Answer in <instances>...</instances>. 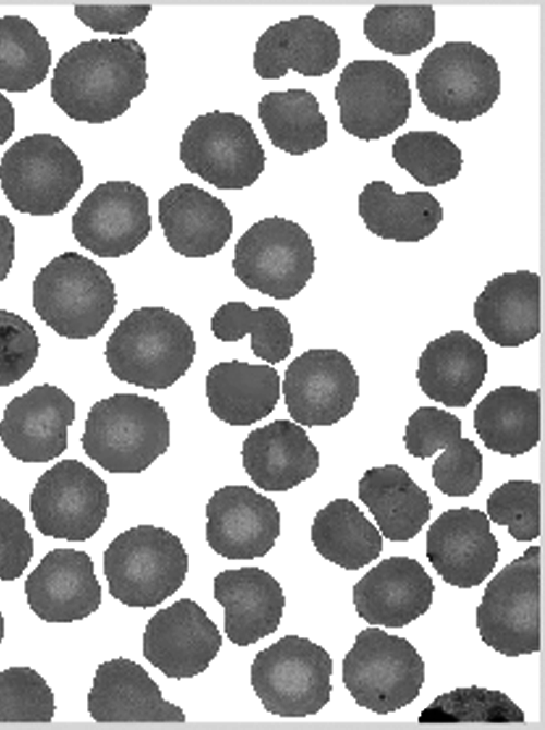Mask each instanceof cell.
<instances>
[{
	"label": "cell",
	"mask_w": 545,
	"mask_h": 730,
	"mask_svg": "<svg viewBox=\"0 0 545 730\" xmlns=\"http://www.w3.org/2000/svg\"><path fill=\"white\" fill-rule=\"evenodd\" d=\"M425 679V665L404 637L366 628L342 661V681L355 703L387 715L413 702Z\"/></svg>",
	"instance_id": "obj_9"
},
{
	"label": "cell",
	"mask_w": 545,
	"mask_h": 730,
	"mask_svg": "<svg viewBox=\"0 0 545 730\" xmlns=\"http://www.w3.org/2000/svg\"><path fill=\"white\" fill-rule=\"evenodd\" d=\"M487 515L469 507L443 512L426 533V556L441 579L459 588L481 584L498 561Z\"/></svg>",
	"instance_id": "obj_20"
},
{
	"label": "cell",
	"mask_w": 545,
	"mask_h": 730,
	"mask_svg": "<svg viewBox=\"0 0 545 730\" xmlns=\"http://www.w3.org/2000/svg\"><path fill=\"white\" fill-rule=\"evenodd\" d=\"M284 404L296 424L330 426L346 417L359 397V375L337 349H311L287 367Z\"/></svg>",
	"instance_id": "obj_15"
},
{
	"label": "cell",
	"mask_w": 545,
	"mask_h": 730,
	"mask_svg": "<svg viewBox=\"0 0 545 730\" xmlns=\"http://www.w3.org/2000/svg\"><path fill=\"white\" fill-rule=\"evenodd\" d=\"M461 437V421L435 406H421L408 419L403 441L409 454L426 459Z\"/></svg>",
	"instance_id": "obj_45"
},
{
	"label": "cell",
	"mask_w": 545,
	"mask_h": 730,
	"mask_svg": "<svg viewBox=\"0 0 545 730\" xmlns=\"http://www.w3.org/2000/svg\"><path fill=\"white\" fill-rule=\"evenodd\" d=\"M488 357L471 334L453 330L431 341L419 358L421 390L448 407H465L483 385Z\"/></svg>",
	"instance_id": "obj_29"
},
{
	"label": "cell",
	"mask_w": 545,
	"mask_h": 730,
	"mask_svg": "<svg viewBox=\"0 0 545 730\" xmlns=\"http://www.w3.org/2000/svg\"><path fill=\"white\" fill-rule=\"evenodd\" d=\"M33 307L59 336L88 339L99 333L117 305L114 283L97 263L76 252H64L36 275Z\"/></svg>",
	"instance_id": "obj_4"
},
{
	"label": "cell",
	"mask_w": 545,
	"mask_h": 730,
	"mask_svg": "<svg viewBox=\"0 0 545 730\" xmlns=\"http://www.w3.org/2000/svg\"><path fill=\"white\" fill-rule=\"evenodd\" d=\"M341 56L335 28L313 15H299L269 26L257 39L253 66L263 80H278L289 70L316 77L330 73Z\"/></svg>",
	"instance_id": "obj_22"
},
{
	"label": "cell",
	"mask_w": 545,
	"mask_h": 730,
	"mask_svg": "<svg viewBox=\"0 0 545 730\" xmlns=\"http://www.w3.org/2000/svg\"><path fill=\"white\" fill-rule=\"evenodd\" d=\"M241 455L246 474L265 491H287L319 467L316 446L301 425L289 419L252 430L242 443Z\"/></svg>",
	"instance_id": "obj_26"
},
{
	"label": "cell",
	"mask_w": 545,
	"mask_h": 730,
	"mask_svg": "<svg viewBox=\"0 0 545 730\" xmlns=\"http://www.w3.org/2000/svg\"><path fill=\"white\" fill-rule=\"evenodd\" d=\"M3 636H4V619H3V616L0 611V643L3 638Z\"/></svg>",
	"instance_id": "obj_50"
},
{
	"label": "cell",
	"mask_w": 545,
	"mask_h": 730,
	"mask_svg": "<svg viewBox=\"0 0 545 730\" xmlns=\"http://www.w3.org/2000/svg\"><path fill=\"white\" fill-rule=\"evenodd\" d=\"M214 597L225 608V632L238 646L274 633L286 606L279 582L257 567L229 569L214 577Z\"/></svg>",
	"instance_id": "obj_27"
},
{
	"label": "cell",
	"mask_w": 545,
	"mask_h": 730,
	"mask_svg": "<svg viewBox=\"0 0 545 730\" xmlns=\"http://www.w3.org/2000/svg\"><path fill=\"white\" fill-rule=\"evenodd\" d=\"M258 118L271 144L293 156L322 147L328 123L316 96L304 88L269 92L258 102Z\"/></svg>",
	"instance_id": "obj_35"
},
{
	"label": "cell",
	"mask_w": 545,
	"mask_h": 730,
	"mask_svg": "<svg viewBox=\"0 0 545 730\" xmlns=\"http://www.w3.org/2000/svg\"><path fill=\"white\" fill-rule=\"evenodd\" d=\"M187 571L189 555L182 542L164 527H131L104 551L109 593L129 607L161 604L181 587Z\"/></svg>",
	"instance_id": "obj_5"
},
{
	"label": "cell",
	"mask_w": 545,
	"mask_h": 730,
	"mask_svg": "<svg viewBox=\"0 0 545 730\" xmlns=\"http://www.w3.org/2000/svg\"><path fill=\"white\" fill-rule=\"evenodd\" d=\"M205 391L216 417L231 426H250L275 410L280 376L270 365L220 362L208 370Z\"/></svg>",
	"instance_id": "obj_30"
},
{
	"label": "cell",
	"mask_w": 545,
	"mask_h": 730,
	"mask_svg": "<svg viewBox=\"0 0 545 730\" xmlns=\"http://www.w3.org/2000/svg\"><path fill=\"white\" fill-rule=\"evenodd\" d=\"M482 641L508 657L540 650V547H529L486 585L476 608Z\"/></svg>",
	"instance_id": "obj_11"
},
{
	"label": "cell",
	"mask_w": 545,
	"mask_h": 730,
	"mask_svg": "<svg viewBox=\"0 0 545 730\" xmlns=\"http://www.w3.org/2000/svg\"><path fill=\"white\" fill-rule=\"evenodd\" d=\"M363 33L387 53L410 56L434 39L435 10L431 4H377L366 13Z\"/></svg>",
	"instance_id": "obj_38"
},
{
	"label": "cell",
	"mask_w": 545,
	"mask_h": 730,
	"mask_svg": "<svg viewBox=\"0 0 545 730\" xmlns=\"http://www.w3.org/2000/svg\"><path fill=\"white\" fill-rule=\"evenodd\" d=\"M222 636L194 600L181 598L158 610L143 633V656L168 678H192L207 669Z\"/></svg>",
	"instance_id": "obj_17"
},
{
	"label": "cell",
	"mask_w": 545,
	"mask_h": 730,
	"mask_svg": "<svg viewBox=\"0 0 545 730\" xmlns=\"http://www.w3.org/2000/svg\"><path fill=\"white\" fill-rule=\"evenodd\" d=\"M34 552V543L21 510L0 497V580L20 577Z\"/></svg>",
	"instance_id": "obj_46"
},
{
	"label": "cell",
	"mask_w": 545,
	"mask_h": 730,
	"mask_svg": "<svg viewBox=\"0 0 545 730\" xmlns=\"http://www.w3.org/2000/svg\"><path fill=\"white\" fill-rule=\"evenodd\" d=\"M152 230L146 192L130 181L98 184L72 217L78 244L101 258H118L135 251Z\"/></svg>",
	"instance_id": "obj_16"
},
{
	"label": "cell",
	"mask_w": 545,
	"mask_h": 730,
	"mask_svg": "<svg viewBox=\"0 0 545 730\" xmlns=\"http://www.w3.org/2000/svg\"><path fill=\"white\" fill-rule=\"evenodd\" d=\"M15 129V109L12 102L0 93V145L4 144Z\"/></svg>",
	"instance_id": "obj_49"
},
{
	"label": "cell",
	"mask_w": 545,
	"mask_h": 730,
	"mask_svg": "<svg viewBox=\"0 0 545 730\" xmlns=\"http://www.w3.org/2000/svg\"><path fill=\"white\" fill-rule=\"evenodd\" d=\"M435 586L424 567L409 557H390L353 586L355 611L367 623L402 628L424 615Z\"/></svg>",
	"instance_id": "obj_23"
},
{
	"label": "cell",
	"mask_w": 545,
	"mask_h": 730,
	"mask_svg": "<svg viewBox=\"0 0 545 730\" xmlns=\"http://www.w3.org/2000/svg\"><path fill=\"white\" fill-rule=\"evenodd\" d=\"M149 4L104 5L76 4V17L95 32L124 35L141 26L147 19Z\"/></svg>",
	"instance_id": "obj_47"
},
{
	"label": "cell",
	"mask_w": 545,
	"mask_h": 730,
	"mask_svg": "<svg viewBox=\"0 0 545 730\" xmlns=\"http://www.w3.org/2000/svg\"><path fill=\"white\" fill-rule=\"evenodd\" d=\"M541 280L536 272L517 270L489 280L473 304L482 333L504 348H516L541 331Z\"/></svg>",
	"instance_id": "obj_28"
},
{
	"label": "cell",
	"mask_w": 545,
	"mask_h": 730,
	"mask_svg": "<svg viewBox=\"0 0 545 730\" xmlns=\"http://www.w3.org/2000/svg\"><path fill=\"white\" fill-rule=\"evenodd\" d=\"M332 659L306 637L286 635L258 652L251 684L264 708L280 717L317 714L329 701Z\"/></svg>",
	"instance_id": "obj_8"
},
{
	"label": "cell",
	"mask_w": 545,
	"mask_h": 730,
	"mask_svg": "<svg viewBox=\"0 0 545 730\" xmlns=\"http://www.w3.org/2000/svg\"><path fill=\"white\" fill-rule=\"evenodd\" d=\"M84 178L77 155L58 136L36 133L13 143L0 160V185L11 206L52 216L73 199Z\"/></svg>",
	"instance_id": "obj_7"
},
{
	"label": "cell",
	"mask_w": 545,
	"mask_h": 730,
	"mask_svg": "<svg viewBox=\"0 0 545 730\" xmlns=\"http://www.w3.org/2000/svg\"><path fill=\"white\" fill-rule=\"evenodd\" d=\"M158 220L169 246L187 258L220 252L233 232V217L225 202L192 183L175 185L162 195Z\"/></svg>",
	"instance_id": "obj_25"
},
{
	"label": "cell",
	"mask_w": 545,
	"mask_h": 730,
	"mask_svg": "<svg viewBox=\"0 0 545 730\" xmlns=\"http://www.w3.org/2000/svg\"><path fill=\"white\" fill-rule=\"evenodd\" d=\"M24 591L29 608L47 622L82 620L101 604L93 560L82 550L49 551L26 577Z\"/></svg>",
	"instance_id": "obj_21"
},
{
	"label": "cell",
	"mask_w": 545,
	"mask_h": 730,
	"mask_svg": "<svg viewBox=\"0 0 545 730\" xmlns=\"http://www.w3.org/2000/svg\"><path fill=\"white\" fill-rule=\"evenodd\" d=\"M343 130L361 141H375L404 125L412 107L407 74L387 60H353L334 89Z\"/></svg>",
	"instance_id": "obj_13"
},
{
	"label": "cell",
	"mask_w": 545,
	"mask_h": 730,
	"mask_svg": "<svg viewBox=\"0 0 545 730\" xmlns=\"http://www.w3.org/2000/svg\"><path fill=\"white\" fill-rule=\"evenodd\" d=\"M315 248L296 222L274 216L253 223L234 246L232 267L249 289L275 300H290L315 270Z\"/></svg>",
	"instance_id": "obj_10"
},
{
	"label": "cell",
	"mask_w": 545,
	"mask_h": 730,
	"mask_svg": "<svg viewBox=\"0 0 545 730\" xmlns=\"http://www.w3.org/2000/svg\"><path fill=\"white\" fill-rule=\"evenodd\" d=\"M524 711L505 693L472 685L436 697L422 710L421 723L523 722Z\"/></svg>",
	"instance_id": "obj_40"
},
{
	"label": "cell",
	"mask_w": 545,
	"mask_h": 730,
	"mask_svg": "<svg viewBox=\"0 0 545 730\" xmlns=\"http://www.w3.org/2000/svg\"><path fill=\"white\" fill-rule=\"evenodd\" d=\"M74 419L75 402L62 389L49 384L34 386L7 404L0 439L22 462H49L66 450L68 428Z\"/></svg>",
	"instance_id": "obj_19"
},
{
	"label": "cell",
	"mask_w": 545,
	"mask_h": 730,
	"mask_svg": "<svg viewBox=\"0 0 545 730\" xmlns=\"http://www.w3.org/2000/svg\"><path fill=\"white\" fill-rule=\"evenodd\" d=\"M185 169L219 190L253 185L266 156L252 124L241 114L215 110L198 115L179 145Z\"/></svg>",
	"instance_id": "obj_12"
},
{
	"label": "cell",
	"mask_w": 545,
	"mask_h": 730,
	"mask_svg": "<svg viewBox=\"0 0 545 730\" xmlns=\"http://www.w3.org/2000/svg\"><path fill=\"white\" fill-rule=\"evenodd\" d=\"M210 329L222 342L249 334L254 355L271 365L284 361L294 342L290 321L281 311L272 306L253 309L242 301L222 304L210 319Z\"/></svg>",
	"instance_id": "obj_36"
},
{
	"label": "cell",
	"mask_w": 545,
	"mask_h": 730,
	"mask_svg": "<svg viewBox=\"0 0 545 730\" xmlns=\"http://www.w3.org/2000/svg\"><path fill=\"white\" fill-rule=\"evenodd\" d=\"M51 65L49 42L25 17H0V89L25 93L40 84Z\"/></svg>",
	"instance_id": "obj_37"
},
{
	"label": "cell",
	"mask_w": 545,
	"mask_h": 730,
	"mask_svg": "<svg viewBox=\"0 0 545 730\" xmlns=\"http://www.w3.org/2000/svg\"><path fill=\"white\" fill-rule=\"evenodd\" d=\"M311 539L323 558L346 570L363 568L383 550L379 531L346 498L332 500L316 513Z\"/></svg>",
	"instance_id": "obj_34"
},
{
	"label": "cell",
	"mask_w": 545,
	"mask_h": 730,
	"mask_svg": "<svg viewBox=\"0 0 545 730\" xmlns=\"http://www.w3.org/2000/svg\"><path fill=\"white\" fill-rule=\"evenodd\" d=\"M391 154L400 168L427 187L456 179L463 163L460 148L436 131H410L398 136Z\"/></svg>",
	"instance_id": "obj_39"
},
{
	"label": "cell",
	"mask_w": 545,
	"mask_h": 730,
	"mask_svg": "<svg viewBox=\"0 0 545 730\" xmlns=\"http://www.w3.org/2000/svg\"><path fill=\"white\" fill-rule=\"evenodd\" d=\"M39 348L32 324L13 312L0 309V387L23 378L34 366Z\"/></svg>",
	"instance_id": "obj_44"
},
{
	"label": "cell",
	"mask_w": 545,
	"mask_h": 730,
	"mask_svg": "<svg viewBox=\"0 0 545 730\" xmlns=\"http://www.w3.org/2000/svg\"><path fill=\"white\" fill-rule=\"evenodd\" d=\"M415 85L428 112L468 122L492 109L501 92V74L496 59L480 46L447 41L424 58Z\"/></svg>",
	"instance_id": "obj_6"
},
{
	"label": "cell",
	"mask_w": 545,
	"mask_h": 730,
	"mask_svg": "<svg viewBox=\"0 0 545 730\" xmlns=\"http://www.w3.org/2000/svg\"><path fill=\"white\" fill-rule=\"evenodd\" d=\"M147 80L146 52L135 39H92L60 57L50 93L71 119L99 124L122 115Z\"/></svg>",
	"instance_id": "obj_1"
},
{
	"label": "cell",
	"mask_w": 545,
	"mask_h": 730,
	"mask_svg": "<svg viewBox=\"0 0 545 730\" xmlns=\"http://www.w3.org/2000/svg\"><path fill=\"white\" fill-rule=\"evenodd\" d=\"M473 425L484 446L516 457L540 441V392L521 386H500L488 392L473 412Z\"/></svg>",
	"instance_id": "obj_33"
},
{
	"label": "cell",
	"mask_w": 545,
	"mask_h": 730,
	"mask_svg": "<svg viewBox=\"0 0 545 730\" xmlns=\"http://www.w3.org/2000/svg\"><path fill=\"white\" fill-rule=\"evenodd\" d=\"M104 354L121 381L162 390L190 369L196 341L191 326L177 313L162 306H143L120 320Z\"/></svg>",
	"instance_id": "obj_2"
},
{
	"label": "cell",
	"mask_w": 545,
	"mask_h": 730,
	"mask_svg": "<svg viewBox=\"0 0 545 730\" xmlns=\"http://www.w3.org/2000/svg\"><path fill=\"white\" fill-rule=\"evenodd\" d=\"M358 211L373 234L396 242H419L443 221L439 200L429 192L397 194L391 184L375 180L358 197Z\"/></svg>",
	"instance_id": "obj_32"
},
{
	"label": "cell",
	"mask_w": 545,
	"mask_h": 730,
	"mask_svg": "<svg viewBox=\"0 0 545 730\" xmlns=\"http://www.w3.org/2000/svg\"><path fill=\"white\" fill-rule=\"evenodd\" d=\"M55 710L53 692L35 669L19 666L0 672V721L49 722Z\"/></svg>",
	"instance_id": "obj_41"
},
{
	"label": "cell",
	"mask_w": 545,
	"mask_h": 730,
	"mask_svg": "<svg viewBox=\"0 0 545 730\" xmlns=\"http://www.w3.org/2000/svg\"><path fill=\"white\" fill-rule=\"evenodd\" d=\"M483 475V457L469 438H458L444 448L432 465L435 486L450 497L476 491Z\"/></svg>",
	"instance_id": "obj_43"
},
{
	"label": "cell",
	"mask_w": 545,
	"mask_h": 730,
	"mask_svg": "<svg viewBox=\"0 0 545 730\" xmlns=\"http://www.w3.org/2000/svg\"><path fill=\"white\" fill-rule=\"evenodd\" d=\"M87 707L98 722L185 721L182 708L162 697L148 672L122 657L97 667Z\"/></svg>",
	"instance_id": "obj_24"
},
{
	"label": "cell",
	"mask_w": 545,
	"mask_h": 730,
	"mask_svg": "<svg viewBox=\"0 0 545 730\" xmlns=\"http://www.w3.org/2000/svg\"><path fill=\"white\" fill-rule=\"evenodd\" d=\"M206 518L209 547L230 560L264 557L280 534L276 503L245 485L217 489L206 504Z\"/></svg>",
	"instance_id": "obj_18"
},
{
	"label": "cell",
	"mask_w": 545,
	"mask_h": 730,
	"mask_svg": "<svg viewBox=\"0 0 545 730\" xmlns=\"http://www.w3.org/2000/svg\"><path fill=\"white\" fill-rule=\"evenodd\" d=\"M15 258V228L0 214V282L9 275Z\"/></svg>",
	"instance_id": "obj_48"
},
{
	"label": "cell",
	"mask_w": 545,
	"mask_h": 730,
	"mask_svg": "<svg viewBox=\"0 0 545 730\" xmlns=\"http://www.w3.org/2000/svg\"><path fill=\"white\" fill-rule=\"evenodd\" d=\"M107 484L90 467L64 459L47 470L29 496V510L45 536L84 542L101 527L109 507Z\"/></svg>",
	"instance_id": "obj_14"
},
{
	"label": "cell",
	"mask_w": 545,
	"mask_h": 730,
	"mask_svg": "<svg viewBox=\"0 0 545 730\" xmlns=\"http://www.w3.org/2000/svg\"><path fill=\"white\" fill-rule=\"evenodd\" d=\"M359 498L391 542L415 537L432 510L428 494L396 464L367 470L359 480Z\"/></svg>",
	"instance_id": "obj_31"
},
{
	"label": "cell",
	"mask_w": 545,
	"mask_h": 730,
	"mask_svg": "<svg viewBox=\"0 0 545 730\" xmlns=\"http://www.w3.org/2000/svg\"><path fill=\"white\" fill-rule=\"evenodd\" d=\"M489 519L507 526L518 542L540 536V485L532 480L512 479L496 488L487 498Z\"/></svg>",
	"instance_id": "obj_42"
},
{
	"label": "cell",
	"mask_w": 545,
	"mask_h": 730,
	"mask_svg": "<svg viewBox=\"0 0 545 730\" xmlns=\"http://www.w3.org/2000/svg\"><path fill=\"white\" fill-rule=\"evenodd\" d=\"M81 443L109 473H141L168 450L170 421L158 401L116 393L90 407Z\"/></svg>",
	"instance_id": "obj_3"
}]
</instances>
